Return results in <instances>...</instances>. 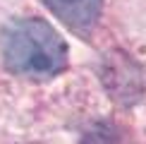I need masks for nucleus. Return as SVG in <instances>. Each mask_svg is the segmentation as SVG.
<instances>
[{"label":"nucleus","instance_id":"f257e3e1","mask_svg":"<svg viewBox=\"0 0 146 144\" xmlns=\"http://www.w3.org/2000/svg\"><path fill=\"white\" fill-rule=\"evenodd\" d=\"M5 63L12 72L27 77H50L67 63V46L43 19H24L5 36Z\"/></svg>","mask_w":146,"mask_h":144},{"label":"nucleus","instance_id":"7ed1b4c3","mask_svg":"<svg viewBox=\"0 0 146 144\" xmlns=\"http://www.w3.org/2000/svg\"><path fill=\"white\" fill-rule=\"evenodd\" d=\"M43 3L72 29L94 27L103 7V0H43Z\"/></svg>","mask_w":146,"mask_h":144},{"label":"nucleus","instance_id":"20e7f679","mask_svg":"<svg viewBox=\"0 0 146 144\" xmlns=\"http://www.w3.org/2000/svg\"><path fill=\"white\" fill-rule=\"evenodd\" d=\"M84 144H117V132L110 125H98L84 137Z\"/></svg>","mask_w":146,"mask_h":144},{"label":"nucleus","instance_id":"f03ea898","mask_svg":"<svg viewBox=\"0 0 146 144\" xmlns=\"http://www.w3.org/2000/svg\"><path fill=\"white\" fill-rule=\"evenodd\" d=\"M106 84L108 89L115 94V99L122 103H132L137 101L144 91V82L141 75L129 60H113L108 63V72H106Z\"/></svg>","mask_w":146,"mask_h":144}]
</instances>
